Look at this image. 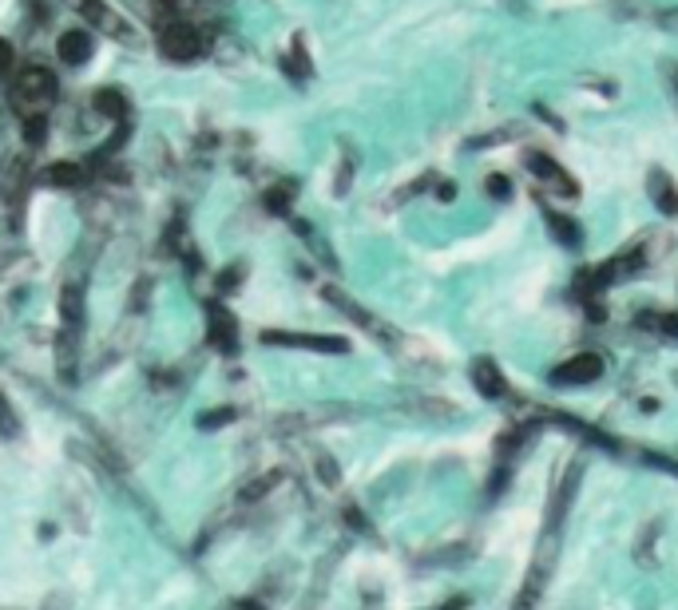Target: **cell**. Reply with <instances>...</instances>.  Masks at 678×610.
Wrapping results in <instances>:
<instances>
[{
    "label": "cell",
    "mask_w": 678,
    "mask_h": 610,
    "mask_svg": "<svg viewBox=\"0 0 678 610\" xmlns=\"http://www.w3.org/2000/svg\"><path fill=\"white\" fill-rule=\"evenodd\" d=\"M207 337H211V345L219 353H238V325H234L230 309L215 302L207 305Z\"/></svg>",
    "instance_id": "ba28073f"
},
{
    "label": "cell",
    "mask_w": 678,
    "mask_h": 610,
    "mask_svg": "<svg viewBox=\"0 0 678 610\" xmlns=\"http://www.w3.org/2000/svg\"><path fill=\"white\" fill-rule=\"evenodd\" d=\"M48 139V119L44 115H24V143L40 147Z\"/></svg>",
    "instance_id": "44dd1931"
},
{
    "label": "cell",
    "mask_w": 678,
    "mask_h": 610,
    "mask_svg": "<svg viewBox=\"0 0 678 610\" xmlns=\"http://www.w3.org/2000/svg\"><path fill=\"white\" fill-rule=\"evenodd\" d=\"M159 56L163 60H171V64H191V60H199L203 52H207V36H203V28H195V24H187V20H167L163 28H159Z\"/></svg>",
    "instance_id": "7a4b0ae2"
},
{
    "label": "cell",
    "mask_w": 678,
    "mask_h": 610,
    "mask_svg": "<svg viewBox=\"0 0 678 610\" xmlns=\"http://www.w3.org/2000/svg\"><path fill=\"white\" fill-rule=\"evenodd\" d=\"M12 68V44L8 40H0V76Z\"/></svg>",
    "instance_id": "4dcf8cb0"
},
{
    "label": "cell",
    "mask_w": 678,
    "mask_h": 610,
    "mask_svg": "<svg viewBox=\"0 0 678 610\" xmlns=\"http://www.w3.org/2000/svg\"><path fill=\"white\" fill-rule=\"evenodd\" d=\"M472 385H476V393L488 397V401L508 397V381H504V373H500V365H496L492 357H476V361H472Z\"/></svg>",
    "instance_id": "9c48e42d"
},
{
    "label": "cell",
    "mask_w": 678,
    "mask_h": 610,
    "mask_svg": "<svg viewBox=\"0 0 678 610\" xmlns=\"http://www.w3.org/2000/svg\"><path fill=\"white\" fill-rule=\"evenodd\" d=\"M242 266H226L223 274H219V294H230V290H238V282H242Z\"/></svg>",
    "instance_id": "83f0119b"
},
{
    "label": "cell",
    "mask_w": 678,
    "mask_h": 610,
    "mask_svg": "<svg viewBox=\"0 0 678 610\" xmlns=\"http://www.w3.org/2000/svg\"><path fill=\"white\" fill-rule=\"evenodd\" d=\"M278 484H282V472H262L258 480H250V484L238 492V500H242V504H258V500H266Z\"/></svg>",
    "instance_id": "ac0fdd59"
},
{
    "label": "cell",
    "mask_w": 678,
    "mask_h": 610,
    "mask_svg": "<svg viewBox=\"0 0 678 610\" xmlns=\"http://www.w3.org/2000/svg\"><path fill=\"white\" fill-rule=\"evenodd\" d=\"M183 4H187V0H155V8H159L163 16H175V12L183 8Z\"/></svg>",
    "instance_id": "f546056e"
},
{
    "label": "cell",
    "mask_w": 678,
    "mask_h": 610,
    "mask_svg": "<svg viewBox=\"0 0 678 610\" xmlns=\"http://www.w3.org/2000/svg\"><path fill=\"white\" fill-rule=\"evenodd\" d=\"M437 610H464V599H449L445 607H437Z\"/></svg>",
    "instance_id": "d6a6232c"
},
{
    "label": "cell",
    "mask_w": 678,
    "mask_h": 610,
    "mask_svg": "<svg viewBox=\"0 0 678 610\" xmlns=\"http://www.w3.org/2000/svg\"><path fill=\"white\" fill-rule=\"evenodd\" d=\"M76 8L92 20V28H100V32H108L112 40H127V44H139V32H135V24L131 20H123L119 12H112L104 0H76Z\"/></svg>",
    "instance_id": "5b68a950"
},
{
    "label": "cell",
    "mask_w": 678,
    "mask_h": 610,
    "mask_svg": "<svg viewBox=\"0 0 678 610\" xmlns=\"http://www.w3.org/2000/svg\"><path fill=\"white\" fill-rule=\"evenodd\" d=\"M262 345H286V349H310V353H349V341L334 333H290V329H262Z\"/></svg>",
    "instance_id": "3957f363"
},
{
    "label": "cell",
    "mask_w": 678,
    "mask_h": 610,
    "mask_svg": "<svg viewBox=\"0 0 678 610\" xmlns=\"http://www.w3.org/2000/svg\"><path fill=\"white\" fill-rule=\"evenodd\" d=\"M44 183H48V187H60V191H76V187L88 183V167H84V163H72V159H60V163H52V167L44 171Z\"/></svg>",
    "instance_id": "5bb4252c"
},
{
    "label": "cell",
    "mask_w": 678,
    "mask_h": 610,
    "mask_svg": "<svg viewBox=\"0 0 678 610\" xmlns=\"http://www.w3.org/2000/svg\"><path fill=\"white\" fill-rule=\"evenodd\" d=\"M452 195H456V183H441V187H437V199H445V203H449Z\"/></svg>",
    "instance_id": "1f68e13d"
},
{
    "label": "cell",
    "mask_w": 678,
    "mask_h": 610,
    "mask_svg": "<svg viewBox=\"0 0 678 610\" xmlns=\"http://www.w3.org/2000/svg\"><path fill=\"white\" fill-rule=\"evenodd\" d=\"M528 171H532V175H536L544 187H552L560 199H579V183L567 175V171L560 167V163H556V159H552V155H544V151H532V155H528Z\"/></svg>",
    "instance_id": "8992f818"
},
{
    "label": "cell",
    "mask_w": 678,
    "mask_h": 610,
    "mask_svg": "<svg viewBox=\"0 0 678 610\" xmlns=\"http://www.w3.org/2000/svg\"><path fill=\"white\" fill-rule=\"evenodd\" d=\"M20 436V416L8 405V397L0 393V440H16Z\"/></svg>",
    "instance_id": "d6986e66"
},
{
    "label": "cell",
    "mask_w": 678,
    "mask_h": 610,
    "mask_svg": "<svg viewBox=\"0 0 678 610\" xmlns=\"http://www.w3.org/2000/svg\"><path fill=\"white\" fill-rule=\"evenodd\" d=\"M639 325H651V329H659L667 337H678V313H643Z\"/></svg>",
    "instance_id": "7402d4cb"
},
{
    "label": "cell",
    "mask_w": 678,
    "mask_h": 610,
    "mask_svg": "<svg viewBox=\"0 0 678 610\" xmlns=\"http://www.w3.org/2000/svg\"><path fill=\"white\" fill-rule=\"evenodd\" d=\"M24 191H28V159H12L4 167V179H0V199H4L8 210H16Z\"/></svg>",
    "instance_id": "4fadbf2b"
},
{
    "label": "cell",
    "mask_w": 678,
    "mask_h": 610,
    "mask_svg": "<svg viewBox=\"0 0 678 610\" xmlns=\"http://www.w3.org/2000/svg\"><path fill=\"white\" fill-rule=\"evenodd\" d=\"M254 610H258V607H254Z\"/></svg>",
    "instance_id": "836d02e7"
},
{
    "label": "cell",
    "mask_w": 678,
    "mask_h": 610,
    "mask_svg": "<svg viewBox=\"0 0 678 610\" xmlns=\"http://www.w3.org/2000/svg\"><path fill=\"white\" fill-rule=\"evenodd\" d=\"M663 84H667V92L678 107V60H663Z\"/></svg>",
    "instance_id": "f1b7e54d"
},
{
    "label": "cell",
    "mask_w": 678,
    "mask_h": 610,
    "mask_svg": "<svg viewBox=\"0 0 678 610\" xmlns=\"http://www.w3.org/2000/svg\"><path fill=\"white\" fill-rule=\"evenodd\" d=\"M282 64H286V72H290L294 80H306V76L314 72V64H310V52H306V40H302V36H294V40H290V52L282 56Z\"/></svg>",
    "instance_id": "e0dca14e"
},
{
    "label": "cell",
    "mask_w": 678,
    "mask_h": 610,
    "mask_svg": "<svg viewBox=\"0 0 678 610\" xmlns=\"http://www.w3.org/2000/svg\"><path fill=\"white\" fill-rule=\"evenodd\" d=\"M603 377V357L599 353H591V349H583V353H575V357H567L560 361L556 369H552V385H591V381H599Z\"/></svg>",
    "instance_id": "277c9868"
},
{
    "label": "cell",
    "mask_w": 678,
    "mask_h": 610,
    "mask_svg": "<svg viewBox=\"0 0 678 610\" xmlns=\"http://www.w3.org/2000/svg\"><path fill=\"white\" fill-rule=\"evenodd\" d=\"M290 199H294V183H278V187L266 191V206H270L274 214H286V210H290Z\"/></svg>",
    "instance_id": "ffe728a7"
},
{
    "label": "cell",
    "mask_w": 678,
    "mask_h": 610,
    "mask_svg": "<svg viewBox=\"0 0 678 610\" xmlns=\"http://www.w3.org/2000/svg\"><path fill=\"white\" fill-rule=\"evenodd\" d=\"M544 222H548V234H552L560 246H567V250H579V246H583V230H579V222H575L571 214L548 210V214H544Z\"/></svg>",
    "instance_id": "9a60e30c"
},
{
    "label": "cell",
    "mask_w": 678,
    "mask_h": 610,
    "mask_svg": "<svg viewBox=\"0 0 678 610\" xmlns=\"http://www.w3.org/2000/svg\"><path fill=\"white\" fill-rule=\"evenodd\" d=\"M322 298H326L330 305H338V309L345 313V317H349V321H353V325L369 329L373 337H389V341H397V333H389V329H385V325H381V321H377V317H373L369 309H361V305L353 302L349 294H341L338 286H326V290H322Z\"/></svg>",
    "instance_id": "52a82bcc"
},
{
    "label": "cell",
    "mask_w": 678,
    "mask_h": 610,
    "mask_svg": "<svg viewBox=\"0 0 678 610\" xmlns=\"http://www.w3.org/2000/svg\"><path fill=\"white\" fill-rule=\"evenodd\" d=\"M314 464H318V480H322V484H326V488H338V460H334V456H326V452H318V456H314Z\"/></svg>",
    "instance_id": "603a6c76"
},
{
    "label": "cell",
    "mask_w": 678,
    "mask_h": 610,
    "mask_svg": "<svg viewBox=\"0 0 678 610\" xmlns=\"http://www.w3.org/2000/svg\"><path fill=\"white\" fill-rule=\"evenodd\" d=\"M8 96H12V103H16L24 115H44V107L56 96V76H52L48 68H40V64H28V68L16 72Z\"/></svg>",
    "instance_id": "6da1fadb"
},
{
    "label": "cell",
    "mask_w": 678,
    "mask_h": 610,
    "mask_svg": "<svg viewBox=\"0 0 678 610\" xmlns=\"http://www.w3.org/2000/svg\"><path fill=\"white\" fill-rule=\"evenodd\" d=\"M349 183H353V159L349 155H341V163H338V179H334V195H345L349 191Z\"/></svg>",
    "instance_id": "d4e9b609"
},
{
    "label": "cell",
    "mask_w": 678,
    "mask_h": 610,
    "mask_svg": "<svg viewBox=\"0 0 678 610\" xmlns=\"http://www.w3.org/2000/svg\"><path fill=\"white\" fill-rule=\"evenodd\" d=\"M92 107H96L100 115L115 119V123H123V119H127V92H119V88H100V92L92 96Z\"/></svg>",
    "instance_id": "2e32d148"
},
{
    "label": "cell",
    "mask_w": 678,
    "mask_h": 610,
    "mask_svg": "<svg viewBox=\"0 0 678 610\" xmlns=\"http://www.w3.org/2000/svg\"><path fill=\"white\" fill-rule=\"evenodd\" d=\"M484 191H488L492 199H500V203H504V199L512 195V183H508L504 175H488V179H484Z\"/></svg>",
    "instance_id": "4316f807"
},
{
    "label": "cell",
    "mask_w": 678,
    "mask_h": 610,
    "mask_svg": "<svg viewBox=\"0 0 678 610\" xmlns=\"http://www.w3.org/2000/svg\"><path fill=\"white\" fill-rule=\"evenodd\" d=\"M663 32H671V36H678V8H659V12H647Z\"/></svg>",
    "instance_id": "484cf974"
},
{
    "label": "cell",
    "mask_w": 678,
    "mask_h": 610,
    "mask_svg": "<svg viewBox=\"0 0 678 610\" xmlns=\"http://www.w3.org/2000/svg\"><path fill=\"white\" fill-rule=\"evenodd\" d=\"M647 199L655 203V210H659L663 218H678V187L663 167H655V171L647 175Z\"/></svg>",
    "instance_id": "30bf717a"
},
{
    "label": "cell",
    "mask_w": 678,
    "mask_h": 610,
    "mask_svg": "<svg viewBox=\"0 0 678 610\" xmlns=\"http://www.w3.org/2000/svg\"><path fill=\"white\" fill-rule=\"evenodd\" d=\"M56 56H60V64H68V68H80V64L92 56V32H88V28H68V32H60V36H56Z\"/></svg>",
    "instance_id": "7c38bea8"
},
{
    "label": "cell",
    "mask_w": 678,
    "mask_h": 610,
    "mask_svg": "<svg viewBox=\"0 0 678 610\" xmlns=\"http://www.w3.org/2000/svg\"><path fill=\"white\" fill-rule=\"evenodd\" d=\"M234 416H238L234 408H211V412L199 420V428H207V432H211V428H223V424H230Z\"/></svg>",
    "instance_id": "cb8c5ba5"
},
{
    "label": "cell",
    "mask_w": 678,
    "mask_h": 610,
    "mask_svg": "<svg viewBox=\"0 0 678 610\" xmlns=\"http://www.w3.org/2000/svg\"><path fill=\"white\" fill-rule=\"evenodd\" d=\"M60 329L84 333V282L80 278H68L60 286Z\"/></svg>",
    "instance_id": "8fae6325"
}]
</instances>
